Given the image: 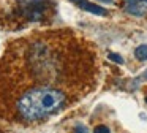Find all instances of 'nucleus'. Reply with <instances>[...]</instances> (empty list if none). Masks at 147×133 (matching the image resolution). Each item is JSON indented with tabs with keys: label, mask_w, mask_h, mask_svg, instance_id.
Here are the masks:
<instances>
[{
	"label": "nucleus",
	"mask_w": 147,
	"mask_h": 133,
	"mask_svg": "<svg viewBox=\"0 0 147 133\" xmlns=\"http://www.w3.org/2000/svg\"><path fill=\"white\" fill-rule=\"evenodd\" d=\"M67 101V95L59 89L48 86L27 90L18 101V111L26 120H41L57 113Z\"/></svg>",
	"instance_id": "obj_1"
},
{
	"label": "nucleus",
	"mask_w": 147,
	"mask_h": 133,
	"mask_svg": "<svg viewBox=\"0 0 147 133\" xmlns=\"http://www.w3.org/2000/svg\"><path fill=\"white\" fill-rule=\"evenodd\" d=\"M79 6L82 10H86V11L92 13V14H96V16H106V14H108L105 8H101L100 5H95V3L87 2V0H82V2L79 3Z\"/></svg>",
	"instance_id": "obj_2"
},
{
	"label": "nucleus",
	"mask_w": 147,
	"mask_h": 133,
	"mask_svg": "<svg viewBox=\"0 0 147 133\" xmlns=\"http://www.w3.org/2000/svg\"><path fill=\"white\" fill-rule=\"evenodd\" d=\"M134 56L138 60H147V44H139V46L134 49Z\"/></svg>",
	"instance_id": "obj_3"
},
{
	"label": "nucleus",
	"mask_w": 147,
	"mask_h": 133,
	"mask_svg": "<svg viewBox=\"0 0 147 133\" xmlns=\"http://www.w3.org/2000/svg\"><path fill=\"white\" fill-rule=\"evenodd\" d=\"M108 59L111 60V62H114V63H119V65L123 63V57H122L120 54H115V52H109L108 54Z\"/></svg>",
	"instance_id": "obj_4"
},
{
	"label": "nucleus",
	"mask_w": 147,
	"mask_h": 133,
	"mask_svg": "<svg viewBox=\"0 0 147 133\" xmlns=\"http://www.w3.org/2000/svg\"><path fill=\"white\" fill-rule=\"evenodd\" d=\"M93 133H111V132H109V128L106 125H98V127H95Z\"/></svg>",
	"instance_id": "obj_5"
},
{
	"label": "nucleus",
	"mask_w": 147,
	"mask_h": 133,
	"mask_svg": "<svg viewBox=\"0 0 147 133\" xmlns=\"http://www.w3.org/2000/svg\"><path fill=\"white\" fill-rule=\"evenodd\" d=\"M76 133H87V130L84 128V127H78V128H76Z\"/></svg>",
	"instance_id": "obj_6"
},
{
	"label": "nucleus",
	"mask_w": 147,
	"mask_h": 133,
	"mask_svg": "<svg viewBox=\"0 0 147 133\" xmlns=\"http://www.w3.org/2000/svg\"><path fill=\"white\" fill-rule=\"evenodd\" d=\"M71 2H74V3H78V5H79V3L82 2V0H71Z\"/></svg>",
	"instance_id": "obj_7"
},
{
	"label": "nucleus",
	"mask_w": 147,
	"mask_h": 133,
	"mask_svg": "<svg viewBox=\"0 0 147 133\" xmlns=\"http://www.w3.org/2000/svg\"><path fill=\"white\" fill-rule=\"evenodd\" d=\"M101 2H105V3H111L112 0H101Z\"/></svg>",
	"instance_id": "obj_8"
},
{
	"label": "nucleus",
	"mask_w": 147,
	"mask_h": 133,
	"mask_svg": "<svg viewBox=\"0 0 147 133\" xmlns=\"http://www.w3.org/2000/svg\"><path fill=\"white\" fill-rule=\"evenodd\" d=\"M144 78H146V79H147V70H146V73H144Z\"/></svg>",
	"instance_id": "obj_9"
}]
</instances>
